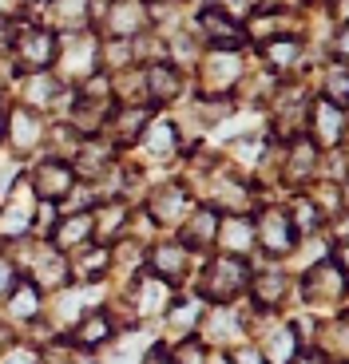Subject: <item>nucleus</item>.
<instances>
[{
    "mask_svg": "<svg viewBox=\"0 0 349 364\" xmlns=\"http://www.w3.org/2000/svg\"><path fill=\"white\" fill-rule=\"evenodd\" d=\"M131 297H135L139 317H159V313H167V305H171V285H167L163 277H147L143 285L131 289Z\"/></svg>",
    "mask_w": 349,
    "mask_h": 364,
    "instance_id": "nucleus-21",
    "label": "nucleus"
},
{
    "mask_svg": "<svg viewBox=\"0 0 349 364\" xmlns=\"http://www.w3.org/2000/svg\"><path fill=\"white\" fill-rule=\"evenodd\" d=\"M214 242H219L226 254L246 257L250 250H254V226H250L246 218H219V234H214Z\"/></svg>",
    "mask_w": 349,
    "mask_h": 364,
    "instance_id": "nucleus-20",
    "label": "nucleus"
},
{
    "mask_svg": "<svg viewBox=\"0 0 349 364\" xmlns=\"http://www.w3.org/2000/svg\"><path fill=\"white\" fill-rule=\"evenodd\" d=\"M147 269H151V277H163L167 285H174L187 269H191V254H187L179 242H163V246H155V254L147 257Z\"/></svg>",
    "mask_w": 349,
    "mask_h": 364,
    "instance_id": "nucleus-14",
    "label": "nucleus"
},
{
    "mask_svg": "<svg viewBox=\"0 0 349 364\" xmlns=\"http://www.w3.org/2000/svg\"><path fill=\"white\" fill-rule=\"evenodd\" d=\"M12 348V328H9V321H0V356Z\"/></svg>",
    "mask_w": 349,
    "mask_h": 364,
    "instance_id": "nucleus-35",
    "label": "nucleus"
},
{
    "mask_svg": "<svg viewBox=\"0 0 349 364\" xmlns=\"http://www.w3.org/2000/svg\"><path fill=\"white\" fill-rule=\"evenodd\" d=\"M0 202H4V210H0V237L16 242V237H24L28 230H32L36 194L28 191V182H20L16 191H9V198H0Z\"/></svg>",
    "mask_w": 349,
    "mask_h": 364,
    "instance_id": "nucleus-8",
    "label": "nucleus"
},
{
    "mask_svg": "<svg viewBox=\"0 0 349 364\" xmlns=\"http://www.w3.org/2000/svg\"><path fill=\"white\" fill-rule=\"evenodd\" d=\"M143 83H147L151 103H171V100L183 95V75H179V68H174L171 60H167V64H147Z\"/></svg>",
    "mask_w": 349,
    "mask_h": 364,
    "instance_id": "nucleus-15",
    "label": "nucleus"
},
{
    "mask_svg": "<svg viewBox=\"0 0 349 364\" xmlns=\"http://www.w3.org/2000/svg\"><path fill=\"white\" fill-rule=\"evenodd\" d=\"M187 191L183 186H155L151 191V198H147V218L151 222H159V226H179L183 222V214H187Z\"/></svg>",
    "mask_w": 349,
    "mask_h": 364,
    "instance_id": "nucleus-13",
    "label": "nucleus"
},
{
    "mask_svg": "<svg viewBox=\"0 0 349 364\" xmlns=\"http://www.w3.org/2000/svg\"><path fill=\"white\" fill-rule=\"evenodd\" d=\"M262 52H266L270 75H282L290 68H298V60H302V40L298 36H270L262 44Z\"/></svg>",
    "mask_w": 349,
    "mask_h": 364,
    "instance_id": "nucleus-22",
    "label": "nucleus"
},
{
    "mask_svg": "<svg viewBox=\"0 0 349 364\" xmlns=\"http://www.w3.org/2000/svg\"><path fill=\"white\" fill-rule=\"evenodd\" d=\"M139 364H174V360H171V353H167L163 345H151L147 353H143V360H139Z\"/></svg>",
    "mask_w": 349,
    "mask_h": 364,
    "instance_id": "nucleus-33",
    "label": "nucleus"
},
{
    "mask_svg": "<svg viewBox=\"0 0 349 364\" xmlns=\"http://www.w3.org/2000/svg\"><path fill=\"white\" fill-rule=\"evenodd\" d=\"M56 95H60V80L52 72H28V83H24V107H52Z\"/></svg>",
    "mask_w": 349,
    "mask_h": 364,
    "instance_id": "nucleus-27",
    "label": "nucleus"
},
{
    "mask_svg": "<svg viewBox=\"0 0 349 364\" xmlns=\"http://www.w3.org/2000/svg\"><path fill=\"white\" fill-rule=\"evenodd\" d=\"M103 32L108 36H143L147 32V9L139 4V0H111L108 16H103Z\"/></svg>",
    "mask_w": 349,
    "mask_h": 364,
    "instance_id": "nucleus-10",
    "label": "nucleus"
},
{
    "mask_svg": "<svg viewBox=\"0 0 349 364\" xmlns=\"http://www.w3.org/2000/svg\"><path fill=\"white\" fill-rule=\"evenodd\" d=\"M111 337H115V325H111V313H108V309H92V313H83V317L72 325V345L80 348V353L103 348Z\"/></svg>",
    "mask_w": 349,
    "mask_h": 364,
    "instance_id": "nucleus-12",
    "label": "nucleus"
},
{
    "mask_svg": "<svg viewBox=\"0 0 349 364\" xmlns=\"http://www.w3.org/2000/svg\"><path fill=\"white\" fill-rule=\"evenodd\" d=\"M72 186H75V174L68 166V159H40L28 174V191L36 194V202H56L60 206L72 194Z\"/></svg>",
    "mask_w": 349,
    "mask_h": 364,
    "instance_id": "nucleus-5",
    "label": "nucleus"
},
{
    "mask_svg": "<svg viewBox=\"0 0 349 364\" xmlns=\"http://www.w3.org/2000/svg\"><path fill=\"white\" fill-rule=\"evenodd\" d=\"M322 100L341 103V107H345V64H330V72H325V95H322Z\"/></svg>",
    "mask_w": 349,
    "mask_h": 364,
    "instance_id": "nucleus-29",
    "label": "nucleus"
},
{
    "mask_svg": "<svg viewBox=\"0 0 349 364\" xmlns=\"http://www.w3.org/2000/svg\"><path fill=\"white\" fill-rule=\"evenodd\" d=\"M302 297L310 305H330V301H345V269L333 265L330 257L313 265L310 273L302 277Z\"/></svg>",
    "mask_w": 349,
    "mask_h": 364,
    "instance_id": "nucleus-7",
    "label": "nucleus"
},
{
    "mask_svg": "<svg viewBox=\"0 0 349 364\" xmlns=\"http://www.w3.org/2000/svg\"><path fill=\"white\" fill-rule=\"evenodd\" d=\"M48 4H52L56 24L64 28V32H72V36L95 20V4H92V0H48Z\"/></svg>",
    "mask_w": 349,
    "mask_h": 364,
    "instance_id": "nucleus-23",
    "label": "nucleus"
},
{
    "mask_svg": "<svg viewBox=\"0 0 349 364\" xmlns=\"http://www.w3.org/2000/svg\"><path fill=\"white\" fill-rule=\"evenodd\" d=\"M222 353H226L230 364H266V356L250 345H230V348H222Z\"/></svg>",
    "mask_w": 349,
    "mask_h": 364,
    "instance_id": "nucleus-30",
    "label": "nucleus"
},
{
    "mask_svg": "<svg viewBox=\"0 0 349 364\" xmlns=\"http://www.w3.org/2000/svg\"><path fill=\"white\" fill-rule=\"evenodd\" d=\"M4 305H9V321H36L40 309H44V289H36V285L28 282H16L9 293H4Z\"/></svg>",
    "mask_w": 349,
    "mask_h": 364,
    "instance_id": "nucleus-16",
    "label": "nucleus"
},
{
    "mask_svg": "<svg viewBox=\"0 0 349 364\" xmlns=\"http://www.w3.org/2000/svg\"><path fill=\"white\" fill-rule=\"evenodd\" d=\"M12 285H16V265H12L9 257L0 254V297H4V293H9Z\"/></svg>",
    "mask_w": 349,
    "mask_h": 364,
    "instance_id": "nucleus-31",
    "label": "nucleus"
},
{
    "mask_svg": "<svg viewBox=\"0 0 349 364\" xmlns=\"http://www.w3.org/2000/svg\"><path fill=\"white\" fill-rule=\"evenodd\" d=\"M246 289H254L258 309H274L278 301L286 297V273L278 269V265H266V269H250V285H246Z\"/></svg>",
    "mask_w": 349,
    "mask_h": 364,
    "instance_id": "nucleus-18",
    "label": "nucleus"
},
{
    "mask_svg": "<svg viewBox=\"0 0 349 364\" xmlns=\"http://www.w3.org/2000/svg\"><path fill=\"white\" fill-rule=\"evenodd\" d=\"M9 44L20 72H52V64L60 60V40L52 28H20L9 36Z\"/></svg>",
    "mask_w": 349,
    "mask_h": 364,
    "instance_id": "nucleus-2",
    "label": "nucleus"
},
{
    "mask_svg": "<svg viewBox=\"0 0 349 364\" xmlns=\"http://www.w3.org/2000/svg\"><path fill=\"white\" fill-rule=\"evenodd\" d=\"M242 321L239 317H230V313H222V305H219V313H211V317L202 321V345H211V348H230V345H239L242 341Z\"/></svg>",
    "mask_w": 349,
    "mask_h": 364,
    "instance_id": "nucleus-17",
    "label": "nucleus"
},
{
    "mask_svg": "<svg viewBox=\"0 0 349 364\" xmlns=\"http://www.w3.org/2000/svg\"><path fill=\"white\" fill-rule=\"evenodd\" d=\"M187 222H179V246L187 254H202L207 246H214V234H219V210L211 202H202L199 210L183 214Z\"/></svg>",
    "mask_w": 349,
    "mask_h": 364,
    "instance_id": "nucleus-9",
    "label": "nucleus"
},
{
    "mask_svg": "<svg viewBox=\"0 0 349 364\" xmlns=\"http://www.w3.org/2000/svg\"><path fill=\"white\" fill-rule=\"evenodd\" d=\"M139 146L147 151L151 159H167L179 151V127L174 123H151V127H143V135H139Z\"/></svg>",
    "mask_w": 349,
    "mask_h": 364,
    "instance_id": "nucleus-26",
    "label": "nucleus"
},
{
    "mask_svg": "<svg viewBox=\"0 0 349 364\" xmlns=\"http://www.w3.org/2000/svg\"><path fill=\"white\" fill-rule=\"evenodd\" d=\"M298 242H302V237H298L294 222H290V214H286L282 206H266L262 214H258V222H254V246L266 250V257L282 262L286 254H294Z\"/></svg>",
    "mask_w": 349,
    "mask_h": 364,
    "instance_id": "nucleus-3",
    "label": "nucleus"
},
{
    "mask_svg": "<svg viewBox=\"0 0 349 364\" xmlns=\"http://www.w3.org/2000/svg\"><path fill=\"white\" fill-rule=\"evenodd\" d=\"M302 348V337H298V325H282L274 328L266 337V345L258 348V353L266 356V364H290L294 360V353Z\"/></svg>",
    "mask_w": 349,
    "mask_h": 364,
    "instance_id": "nucleus-25",
    "label": "nucleus"
},
{
    "mask_svg": "<svg viewBox=\"0 0 349 364\" xmlns=\"http://www.w3.org/2000/svg\"><path fill=\"white\" fill-rule=\"evenodd\" d=\"M199 28H202V36L211 40L214 48H226V52H239L242 48V28L239 20H230L226 12H219L214 4H202L199 9Z\"/></svg>",
    "mask_w": 349,
    "mask_h": 364,
    "instance_id": "nucleus-11",
    "label": "nucleus"
},
{
    "mask_svg": "<svg viewBox=\"0 0 349 364\" xmlns=\"http://www.w3.org/2000/svg\"><path fill=\"white\" fill-rule=\"evenodd\" d=\"M72 364H100V360H95V356H88V353H80V356H75Z\"/></svg>",
    "mask_w": 349,
    "mask_h": 364,
    "instance_id": "nucleus-36",
    "label": "nucleus"
},
{
    "mask_svg": "<svg viewBox=\"0 0 349 364\" xmlns=\"http://www.w3.org/2000/svg\"><path fill=\"white\" fill-rule=\"evenodd\" d=\"M0 364H36V353L32 348H9L0 356Z\"/></svg>",
    "mask_w": 349,
    "mask_h": 364,
    "instance_id": "nucleus-32",
    "label": "nucleus"
},
{
    "mask_svg": "<svg viewBox=\"0 0 349 364\" xmlns=\"http://www.w3.org/2000/svg\"><path fill=\"white\" fill-rule=\"evenodd\" d=\"M239 80H242V60H239V52L214 48V52L199 64V87H202L199 100H222V95H230V87H234Z\"/></svg>",
    "mask_w": 349,
    "mask_h": 364,
    "instance_id": "nucleus-4",
    "label": "nucleus"
},
{
    "mask_svg": "<svg viewBox=\"0 0 349 364\" xmlns=\"http://www.w3.org/2000/svg\"><path fill=\"white\" fill-rule=\"evenodd\" d=\"M345 348H349V325H345V313H338V317H325L322 337H318V353H322L330 364H338V360H345Z\"/></svg>",
    "mask_w": 349,
    "mask_h": 364,
    "instance_id": "nucleus-24",
    "label": "nucleus"
},
{
    "mask_svg": "<svg viewBox=\"0 0 349 364\" xmlns=\"http://www.w3.org/2000/svg\"><path fill=\"white\" fill-rule=\"evenodd\" d=\"M171 360L174 364H207V345L199 337H183L171 348Z\"/></svg>",
    "mask_w": 349,
    "mask_h": 364,
    "instance_id": "nucleus-28",
    "label": "nucleus"
},
{
    "mask_svg": "<svg viewBox=\"0 0 349 364\" xmlns=\"http://www.w3.org/2000/svg\"><path fill=\"white\" fill-rule=\"evenodd\" d=\"M250 285V262L246 257H234V254H214L207 257L199 273V293L211 305H230V301H239Z\"/></svg>",
    "mask_w": 349,
    "mask_h": 364,
    "instance_id": "nucleus-1",
    "label": "nucleus"
},
{
    "mask_svg": "<svg viewBox=\"0 0 349 364\" xmlns=\"http://www.w3.org/2000/svg\"><path fill=\"white\" fill-rule=\"evenodd\" d=\"M306 127H310V143L318 151H330V146H341L345 139V107L330 100H313L310 111H306Z\"/></svg>",
    "mask_w": 349,
    "mask_h": 364,
    "instance_id": "nucleus-6",
    "label": "nucleus"
},
{
    "mask_svg": "<svg viewBox=\"0 0 349 364\" xmlns=\"http://www.w3.org/2000/svg\"><path fill=\"white\" fill-rule=\"evenodd\" d=\"M290 364H330V360H325V356L318 353V348H298Z\"/></svg>",
    "mask_w": 349,
    "mask_h": 364,
    "instance_id": "nucleus-34",
    "label": "nucleus"
},
{
    "mask_svg": "<svg viewBox=\"0 0 349 364\" xmlns=\"http://www.w3.org/2000/svg\"><path fill=\"white\" fill-rule=\"evenodd\" d=\"M4 131H9V143L16 146V151H32V146L44 139V123H40V115L32 107H24V103L12 111V127H4Z\"/></svg>",
    "mask_w": 349,
    "mask_h": 364,
    "instance_id": "nucleus-19",
    "label": "nucleus"
}]
</instances>
